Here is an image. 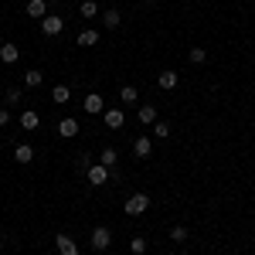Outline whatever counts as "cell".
<instances>
[{
	"label": "cell",
	"mask_w": 255,
	"mask_h": 255,
	"mask_svg": "<svg viewBox=\"0 0 255 255\" xmlns=\"http://www.w3.org/2000/svg\"><path fill=\"white\" fill-rule=\"evenodd\" d=\"M146 208H150V194H129V197H126V204H123V211H126L129 218L146 215Z\"/></svg>",
	"instance_id": "6da1fadb"
},
{
	"label": "cell",
	"mask_w": 255,
	"mask_h": 255,
	"mask_svg": "<svg viewBox=\"0 0 255 255\" xmlns=\"http://www.w3.org/2000/svg\"><path fill=\"white\" fill-rule=\"evenodd\" d=\"M109 174H113V170H109V167H102L99 160L85 170V177H89V184H92V187H106V184H109Z\"/></svg>",
	"instance_id": "7a4b0ae2"
},
{
	"label": "cell",
	"mask_w": 255,
	"mask_h": 255,
	"mask_svg": "<svg viewBox=\"0 0 255 255\" xmlns=\"http://www.w3.org/2000/svg\"><path fill=\"white\" fill-rule=\"evenodd\" d=\"M61 31H65V17H58V14H48L41 20V34L44 38H58Z\"/></svg>",
	"instance_id": "3957f363"
},
{
	"label": "cell",
	"mask_w": 255,
	"mask_h": 255,
	"mask_svg": "<svg viewBox=\"0 0 255 255\" xmlns=\"http://www.w3.org/2000/svg\"><path fill=\"white\" fill-rule=\"evenodd\" d=\"M109 245H113V232H109L106 225H96V228H92V249H96V252H106Z\"/></svg>",
	"instance_id": "277c9868"
},
{
	"label": "cell",
	"mask_w": 255,
	"mask_h": 255,
	"mask_svg": "<svg viewBox=\"0 0 255 255\" xmlns=\"http://www.w3.org/2000/svg\"><path fill=\"white\" fill-rule=\"evenodd\" d=\"M82 109H85L89 116H99V113H106V99L99 96V92H89V96L82 99Z\"/></svg>",
	"instance_id": "5b68a950"
},
{
	"label": "cell",
	"mask_w": 255,
	"mask_h": 255,
	"mask_svg": "<svg viewBox=\"0 0 255 255\" xmlns=\"http://www.w3.org/2000/svg\"><path fill=\"white\" fill-rule=\"evenodd\" d=\"M55 249H58V255H82L79 242H75L72 235H58L55 238Z\"/></svg>",
	"instance_id": "8992f818"
},
{
	"label": "cell",
	"mask_w": 255,
	"mask_h": 255,
	"mask_svg": "<svg viewBox=\"0 0 255 255\" xmlns=\"http://www.w3.org/2000/svg\"><path fill=\"white\" fill-rule=\"evenodd\" d=\"M102 123H106L109 129H123V126H126V113L113 106V109H106V113H102Z\"/></svg>",
	"instance_id": "52a82bcc"
},
{
	"label": "cell",
	"mask_w": 255,
	"mask_h": 255,
	"mask_svg": "<svg viewBox=\"0 0 255 255\" xmlns=\"http://www.w3.org/2000/svg\"><path fill=\"white\" fill-rule=\"evenodd\" d=\"M133 153H136L139 160H150L153 157V139L150 136H136L133 139Z\"/></svg>",
	"instance_id": "ba28073f"
},
{
	"label": "cell",
	"mask_w": 255,
	"mask_h": 255,
	"mask_svg": "<svg viewBox=\"0 0 255 255\" xmlns=\"http://www.w3.org/2000/svg\"><path fill=\"white\" fill-rule=\"evenodd\" d=\"M157 85L163 89V92H174L177 85H180V75H177L174 68H167V72H160V75H157Z\"/></svg>",
	"instance_id": "9c48e42d"
},
{
	"label": "cell",
	"mask_w": 255,
	"mask_h": 255,
	"mask_svg": "<svg viewBox=\"0 0 255 255\" xmlns=\"http://www.w3.org/2000/svg\"><path fill=\"white\" fill-rule=\"evenodd\" d=\"M24 10H27V17H34V20H44L51 14V10H48V0H27Z\"/></svg>",
	"instance_id": "30bf717a"
},
{
	"label": "cell",
	"mask_w": 255,
	"mask_h": 255,
	"mask_svg": "<svg viewBox=\"0 0 255 255\" xmlns=\"http://www.w3.org/2000/svg\"><path fill=\"white\" fill-rule=\"evenodd\" d=\"M58 136H65V139H75V136H79V119L65 116V119L58 123Z\"/></svg>",
	"instance_id": "8fae6325"
},
{
	"label": "cell",
	"mask_w": 255,
	"mask_h": 255,
	"mask_svg": "<svg viewBox=\"0 0 255 255\" xmlns=\"http://www.w3.org/2000/svg\"><path fill=\"white\" fill-rule=\"evenodd\" d=\"M10 157H14V163H31V160H34V146H31V143H17Z\"/></svg>",
	"instance_id": "7c38bea8"
},
{
	"label": "cell",
	"mask_w": 255,
	"mask_h": 255,
	"mask_svg": "<svg viewBox=\"0 0 255 255\" xmlns=\"http://www.w3.org/2000/svg\"><path fill=\"white\" fill-rule=\"evenodd\" d=\"M82 44V48H96L99 41H102V34H99L96 27H85V31H79V38H75Z\"/></svg>",
	"instance_id": "4fadbf2b"
},
{
	"label": "cell",
	"mask_w": 255,
	"mask_h": 255,
	"mask_svg": "<svg viewBox=\"0 0 255 255\" xmlns=\"http://www.w3.org/2000/svg\"><path fill=\"white\" fill-rule=\"evenodd\" d=\"M17 58H20V48H17V44H10V41H7V44H0V61H3V65H14Z\"/></svg>",
	"instance_id": "5bb4252c"
},
{
	"label": "cell",
	"mask_w": 255,
	"mask_h": 255,
	"mask_svg": "<svg viewBox=\"0 0 255 255\" xmlns=\"http://www.w3.org/2000/svg\"><path fill=\"white\" fill-rule=\"evenodd\" d=\"M79 14H82L85 20L102 17V10H99V3H96V0H82V3H79Z\"/></svg>",
	"instance_id": "9a60e30c"
},
{
	"label": "cell",
	"mask_w": 255,
	"mask_h": 255,
	"mask_svg": "<svg viewBox=\"0 0 255 255\" xmlns=\"http://www.w3.org/2000/svg\"><path fill=\"white\" fill-rule=\"evenodd\" d=\"M136 116H139V123H143V126H153V123H157V106H150V102H146V106H139V113H136Z\"/></svg>",
	"instance_id": "2e32d148"
},
{
	"label": "cell",
	"mask_w": 255,
	"mask_h": 255,
	"mask_svg": "<svg viewBox=\"0 0 255 255\" xmlns=\"http://www.w3.org/2000/svg\"><path fill=\"white\" fill-rule=\"evenodd\" d=\"M38 126H41V116L34 109H24L20 113V129H38Z\"/></svg>",
	"instance_id": "e0dca14e"
},
{
	"label": "cell",
	"mask_w": 255,
	"mask_h": 255,
	"mask_svg": "<svg viewBox=\"0 0 255 255\" xmlns=\"http://www.w3.org/2000/svg\"><path fill=\"white\" fill-rule=\"evenodd\" d=\"M99 163H102V167H109V170H116V167H119V153L113 150V146H106V150L99 153Z\"/></svg>",
	"instance_id": "ac0fdd59"
},
{
	"label": "cell",
	"mask_w": 255,
	"mask_h": 255,
	"mask_svg": "<svg viewBox=\"0 0 255 255\" xmlns=\"http://www.w3.org/2000/svg\"><path fill=\"white\" fill-rule=\"evenodd\" d=\"M102 27H106V31H116L119 24H123V17H119V10H102Z\"/></svg>",
	"instance_id": "d6986e66"
},
{
	"label": "cell",
	"mask_w": 255,
	"mask_h": 255,
	"mask_svg": "<svg viewBox=\"0 0 255 255\" xmlns=\"http://www.w3.org/2000/svg\"><path fill=\"white\" fill-rule=\"evenodd\" d=\"M41 82H44V72H41V68H31V72H24V89H38Z\"/></svg>",
	"instance_id": "ffe728a7"
},
{
	"label": "cell",
	"mask_w": 255,
	"mask_h": 255,
	"mask_svg": "<svg viewBox=\"0 0 255 255\" xmlns=\"http://www.w3.org/2000/svg\"><path fill=\"white\" fill-rule=\"evenodd\" d=\"M150 129H153V139H167V136H170V129H174V126H170L167 119H157V123H153Z\"/></svg>",
	"instance_id": "44dd1931"
},
{
	"label": "cell",
	"mask_w": 255,
	"mask_h": 255,
	"mask_svg": "<svg viewBox=\"0 0 255 255\" xmlns=\"http://www.w3.org/2000/svg\"><path fill=\"white\" fill-rule=\"evenodd\" d=\"M119 99H123L126 106H133V102H136V99H139L136 85H123V89H119Z\"/></svg>",
	"instance_id": "7402d4cb"
},
{
	"label": "cell",
	"mask_w": 255,
	"mask_h": 255,
	"mask_svg": "<svg viewBox=\"0 0 255 255\" xmlns=\"http://www.w3.org/2000/svg\"><path fill=\"white\" fill-rule=\"evenodd\" d=\"M3 99H7L10 106H17L20 99H24V85H10V89H7V96H3Z\"/></svg>",
	"instance_id": "603a6c76"
},
{
	"label": "cell",
	"mask_w": 255,
	"mask_h": 255,
	"mask_svg": "<svg viewBox=\"0 0 255 255\" xmlns=\"http://www.w3.org/2000/svg\"><path fill=\"white\" fill-rule=\"evenodd\" d=\"M51 99H55V102H68V99H72V89H68V85H55V89H51Z\"/></svg>",
	"instance_id": "cb8c5ba5"
},
{
	"label": "cell",
	"mask_w": 255,
	"mask_h": 255,
	"mask_svg": "<svg viewBox=\"0 0 255 255\" xmlns=\"http://www.w3.org/2000/svg\"><path fill=\"white\" fill-rule=\"evenodd\" d=\"M92 163H96V160H92V153H79V157H75V170H79V174H85Z\"/></svg>",
	"instance_id": "d4e9b609"
},
{
	"label": "cell",
	"mask_w": 255,
	"mask_h": 255,
	"mask_svg": "<svg viewBox=\"0 0 255 255\" xmlns=\"http://www.w3.org/2000/svg\"><path fill=\"white\" fill-rule=\"evenodd\" d=\"M187 58H191V65H204V61H208V51H204V48H191Z\"/></svg>",
	"instance_id": "484cf974"
},
{
	"label": "cell",
	"mask_w": 255,
	"mask_h": 255,
	"mask_svg": "<svg viewBox=\"0 0 255 255\" xmlns=\"http://www.w3.org/2000/svg\"><path fill=\"white\" fill-rule=\"evenodd\" d=\"M170 238H174L177 245H184V242H187V228H184V225H174V228H170Z\"/></svg>",
	"instance_id": "4316f807"
},
{
	"label": "cell",
	"mask_w": 255,
	"mask_h": 255,
	"mask_svg": "<svg viewBox=\"0 0 255 255\" xmlns=\"http://www.w3.org/2000/svg\"><path fill=\"white\" fill-rule=\"evenodd\" d=\"M129 252L133 255H146V238H133V242H129Z\"/></svg>",
	"instance_id": "83f0119b"
},
{
	"label": "cell",
	"mask_w": 255,
	"mask_h": 255,
	"mask_svg": "<svg viewBox=\"0 0 255 255\" xmlns=\"http://www.w3.org/2000/svg\"><path fill=\"white\" fill-rule=\"evenodd\" d=\"M7 123H10V109H7V106H0V126H7Z\"/></svg>",
	"instance_id": "f1b7e54d"
},
{
	"label": "cell",
	"mask_w": 255,
	"mask_h": 255,
	"mask_svg": "<svg viewBox=\"0 0 255 255\" xmlns=\"http://www.w3.org/2000/svg\"><path fill=\"white\" fill-rule=\"evenodd\" d=\"M252 126H255V116H252Z\"/></svg>",
	"instance_id": "f546056e"
}]
</instances>
